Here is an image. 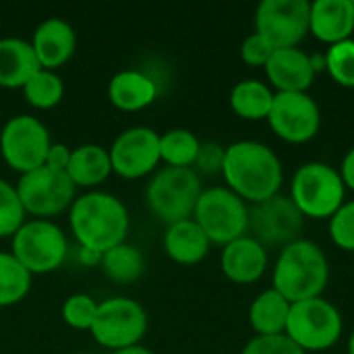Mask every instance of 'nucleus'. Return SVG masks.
<instances>
[{
  "mask_svg": "<svg viewBox=\"0 0 354 354\" xmlns=\"http://www.w3.org/2000/svg\"><path fill=\"white\" fill-rule=\"evenodd\" d=\"M79 261L85 266V268H95V266H100V261H102V253H97V251H93V249H87V247H79Z\"/></svg>",
  "mask_w": 354,
  "mask_h": 354,
  "instance_id": "39",
  "label": "nucleus"
},
{
  "mask_svg": "<svg viewBox=\"0 0 354 354\" xmlns=\"http://www.w3.org/2000/svg\"><path fill=\"white\" fill-rule=\"evenodd\" d=\"M27 104L35 110H52L64 97V81L56 71L39 68L21 89Z\"/></svg>",
  "mask_w": 354,
  "mask_h": 354,
  "instance_id": "29",
  "label": "nucleus"
},
{
  "mask_svg": "<svg viewBox=\"0 0 354 354\" xmlns=\"http://www.w3.org/2000/svg\"><path fill=\"white\" fill-rule=\"evenodd\" d=\"M39 68L29 39L12 35L0 37V87L23 89Z\"/></svg>",
  "mask_w": 354,
  "mask_h": 354,
  "instance_id": "21",
  "label": "nucleus"
},
{
  "mask_svg": "<svg viewBox=\"0 0 354 354\" xmlns=\"http://www.w3.org/2000/svg\"><path fill=\"white\" fill-rule=\"evenodd\" d=\"M274 95L276 91L268 83L259 79H245L232 87L230 108L245 120H268L274 106Z\"/></svg>",
  "mask_w": 354,
  "mask_h": 354,
  "instance_id": "25",
  "label": "nucleus"
},
{
  "mask_svg": "<svg viewBox=\"0 0 354 354\" xmlns=\"http://www.w3.org/2000/svg\"><path fill=\"white\" fill-rule=\"evenodd\" d=\"M342 313L330 301L317 297L290 305L286 336L305 353L332 348L342 336Z\"/></svg>",
  "mask_w": 354,
  "mask_h": 354,
  "instance_id": "9",
  "label": "nucleus"
},
{
  "mask_svg": "<svg viewBox=\"0 0 354 354\" xmlns=\"http://www.w3.org/2000/svg\"><path fill=\"white\" fill-rule=\"evenodd\" d=\"M220 266L224 276L241 286L255 284L268 270V249L251 234L222 247Z\"/></svg>",
  "mask_w": 354,
  "mask_h": 354,
  "instance_id": "18",
  "label": "nucleus"
},
{
  "mask_svg": "<svg viewBox=\"0 0 354 354\" xmlns=\"http://www.w3.org/2000/svg\"><path fill=\"white\" fill-rule=\"evenodd\" d=\"M15 187L25 214L39 220H52L54 216L68 212L77 197V187L68 174L48 166H39L21 174Z\"/></svg>",
  "mask_w": 354,
  "mask_h": 354,
  "instance_id": "11",
  "label": "nucleus"
},
{
  "mask_svg": "<svg viewBox=\"0 0 354 354\" xmlns=\"http://www.w3.org/2000/svg\"><path fill=\"white\" fill-rule=\"evenodd\" d=\"M66 174L77 189L95 191L112 174L108 147L97 143H83L73 147Z\"/></svg>",
  "mask_w": 354,
  "mask_h": 354,
  "instance_id": "23",
  "label": "nucleus"
},
{
  "mask_svg": "<svg viewBox=\"0 0 354 354\" xmlns=\"http://www.w3.org/2000/svg\"><path fill=\"white\" fill-rule=\"evenodd\" d=\"M68 228L79 247L106 253L127 243L131 216L120 197L108 191H85L68 207Z\"/></svg>",
  "mask_w": 354,
  "mask_h": 354,
  "instance_id": "1",
  "label": "nucleus"
},
{
  "mask_svg": "<svg viewBox=\"0 0 354 354\" xmlns=\"http://www.w3.org/2000/svg\"><path fill=\"white\" fill-rule=\"evenodd\" d=\"M25 220L27 214L19 199L17 187L0 178V239H12Z\"/></svg>",
  "mask_w": 354,
  "mask_h": 354,
  "instance_id": "30",
  "label": "nucleus"
},
{
  "mask_svg": "<svg viewBox=\"0 0 354 354\" xmlns=\"http://www.w3.org/2000/svg\"><path fill=\"white\" fill-rule=\"evenodd\" d=\"M348 354H354V332L351 334V338H348Z\"/></svg>",
  "mask_w": 354,
  "mask_h": 354,
  "instance_id": "41",
  "label": "nucleus"
},
{
  "mask_svg": "<svg viewBox=\"0 0 354 354\" xmlns=\"http://www.w3.org/2000/svg\"><path fill=\"white\" fill-rule=\"evenodd\" d=\"M309 33L319 41L334 46L351 39L354 33L353 0H315L311 2Z\"/></svg>",
  "mask_w": 354,
  "mask_h": 354,
  "instance_id": "20",
  "label": "nucleus"
},
{
  "mask_svg": "<svg viewBox=\"0 0 354 354\" xmlns=\"http://www.w3.org/2000/svg\"><path fill=\"white\" fill-rule=\"evenodd\" d=\"M68 249L66 232L52 220H25L10 239V253L31 276L56 272L66 261Z\"/></svg>",
  "mask_w": 354,
  "mask_h": 354,
  "instance_id": "6",
  "label": "nucleus"
},
{
  "mask_svg": "<svg viewBox=\"0 0 354 354\" xmlns=\"http://www.w3.org/2000/svg\"><path fill=\"white\" fill-rule=\"evenodd\" d=\"M268 75V85L276 89V93H299L307 91L313 85L315 68L311 62V54L297 48H280L274 50L268 64L263 66Z\"/></svg>",
  "mask_w": 354,
  "mask_h": 354,
  "instance_id": "16",
  "label": "nucleus"
},
{
  "mask_svg": "<svg viewBox=\"0 0 354 354\" xmlns=\"http://www.w3.org/2000/svg\"><path fill=\"white\" fill-rule=\"evenodd\" d=\"M106 93L116 110L139 112L158 100L160 89L149 73L141 68H122L110 77Z\"/></svg>",
  "mask_w": 354,
  "mask_h": 354,
  "instance_id": "19",
  "label": "nucleus"
},
{
  "mask_svg": "<svg viewBox=\"0 0 354 354\" xmlns=\"http://www.w3.org/2000/svg\"><path fill=\"white\" fill-rule=\"evenodd\" d=\"M100 268L108 280L116 284H133L145 272V257L135 245L120 243L114 249L102 253Z\"/></svg>",
  "mask_w": 354,
  "mask_h": 354,
  "instance_id": "26",
  "label": "nucleus"
},
{
  "mask_svg": "<svg viewBox=\"0 0 354 354\" xmlns=\"http://www.w3.org/2000/svg\"><path fill=\"white\" fill-rule=\"evenodd\" d=\"M212 245H228L249 234V205L228 187L203 189L193 212Z\"/></svg>",
  "mask_w": 354,
  "mask_h": 354,
  "instance_id": "8",
  "label": "nucleus"
},
{
  "mask_svg": "<svg viewBox=\"0 0 354 354\" xmlns=\"http://www.w3.org/2000/svg\"><path fill=\"white\" fill-rule=\"evenodd\" d=\"M201 141L189 129H170L160 133V158L170 168H193Z\"/></svg>",
  "mask_w": 354,
  "mask_h": 354,
  "instance_id": "27",
  "label": "nucleus"
},
{
  "mask_svg": "<svg viewBox=\"0 0 354 354\" xmlns=\"http://www.w3.org/2000/svg\"><path fill=\"white\" fill-rule=\"evenodd\" d=\"M50 145L48 127L31 114L10 116L0 129V156L19 176L44 166Z\"/></svg>",
  "mask_w": 354,
  "mask_h": 354,
  "instance_id": "10",
  "label": "nucleus"
},
{
  "mask_svg": "<svg viewBox=\"0 0 354 354\" xmlns=\"http://www.w3.org/2000/svg\"><path fill=\"white\" fill-rule=\"evenodd\" d=\"M71 149L68 145L64 143H54L50 145L48 153H46V162L44 166L52 168V170H60V172H66V166H68V160H71Z\"/></svg>",
  "mask_w": 354,
  "mask_h": 354,
  "instance_id": "37",
  "label": "nucleus"
},
{
  "mask_svg": "<svg viewBox=\"0 0 354 354\" xmlns=\"http://www.w3.org/2000/svg\"><path fill=\"white\" fill-rule=\"evenodd\" d=\"M149 328L145 307L129 297H110L97 303L95 322L89 330L91 338L110 353L141 344Z\"/></svg>",
  "mask_w": 354,
  "mask_h": 354,
  "instance_id": "7",
  "label": "nucleus"
},
{
  "mask_svg": "<svg viewBox=\"0 0 354 354\" xmlns=\"http://www.w3.org/2000/svg\"><path fill=\"white\" fill-rule=\"evenodd\" d=\"M272 54H274V48L259 33L247 35L241 44V58L249 66H266Z\"/></svg>",
  "mask_w": 354,
  "mask_h": 354,
  "instance_id": "35",
  "label": "nucleus"
},
{
  "mask_svg": "<svg viewBox=\"0 0 354 354\" xmlns=\"http://www.w3.org/2000/svg\"><path fill=\"white\" fill-rule=\"evenodd\" d=\"M268 122L286 143H307L322 129L319 104L307 93H276Z\"/></svg>",
  "mask_w": 354,
  "mask_h": 354,
  "instance_id": "15",
  "label": "nucleus"
},
{
  "mask_svg": "<svg viewBox=\"0 0 354 354\" xmlns=\"http://www.w3.org/2000/svg\"><path fill=\"white\" fill-rule=\"evenodd\" d=\"M290 199L305 218L330 220L346 201V185L338 168L326 162H307L292 176Z\"/></svg>",
  "mask_w": 354,
  "mask_h": 354,
  "instance_id": "4",
  "label": "nucleus"
},
{
  "mask_svg": "<svg viewBox=\"0 0 354 354\" xmlns=\"http://www.w3.org/2000/svg\"><path fill=\"white\" fill-rule=\"evenodd\" d=\"M311 2L263 0L255 10V33L266 37L274 50L297 48L309 33Z\"/></svg>",
  "mask_w": 354,
  "mask_h": 354,
  "instance_id": "12",
  "label": "nucleus"
},
{
  "mask_svg": "<svg viewBox=\"0 0 354 354\" xmlns=\"http://www.w3.org/2000/svg\"><path fill=\"white\" fill-rule=\"evenodd\" d=\"M112 172L120 178H143L151 174L160 158V133L151 127H131L118 133L108 147Z\"/></svg>",
  "mask_w": 354,
  "mask_h": 354,
  "instance_id": "14",
  "label": "nucleus"
},
{
  "mask_svg": "<svg viewBox=\"0 0 354 354\" xmlns=\"http://www.w3.org/2000/svg\"><path fill=\"white\" fill-rule=\"evenodd\" d=\"M330 236L336 247L354 251V199L344 201V205L330 218Z\"/></svg>",
  "mask_w": 354,
  "mask_h": 354,
  "instance_id": "33",
  "label": "nucleus"
},
{
  "mask_svg": "<svg viewBox=\"0 0 354 354\" xmlns=\"http://www.w3.org/2000/svg\"><path fill=\"white\" fill-rule=\"evenodd\" d=\"M222 176L232 193L253 205L278 195L284 183V170L274 149L249 139L226 147Z\"/></svg>",
  "mask_w": 354,
  "mask_h": 354,
  "instance_id": "2",
  "label": "nucleus"
},
{
  "mask_svg": "<svg viewBox=\"0 0 354 354\" xmlns=\"http://www.w3.org/2000/svg\"><path fill=\"white\" fill-rule=\"evenodd\" d=\"M95 313H97V301L85 292H75L71 297H66V301L62 303L60 315L62 322L79 332H89L93 322H95Z\"/></svg>",
  "mask_w": 354,
  "mask_h": 354,
  "instance_id": "32",
  "label": "nucleus"
},
{
  "mask_svg": "<svg viewBox=\"0 0 354 354\" xmlns=\"http://www.w3.org/2000/svg\"><path fill=\"white\" fill-rule=\"evenodd\" d=\"M290 303L274 288L263 290L249 307V324L257 336H278L286 332Z\"/></svg>",
  "mask_w": 354,
  "mask_h": 354,
  "instance_id": "24",
  "label": "nucleus"
},
{
  "mask_svg": "<svg viewBox=\"0 0 354 354\" xmlns=\"http://www.w3.org/2000/svg\"><path fill=\"white\" fill-rule=\"evenodd\" d=\"M209 247H212L209 239L205 236V232L201 230V226L193 218L166 226L164 251L178 266L201 263L207 257Z\"/></svg>",
  "mask_w": 354,
  "mask_h": 354,
  "instance_id": "22",
  "label": "nucleus"
},
{
  "mask_svg": "<svg viewBox=\"0 0 354 354\" xmlns=\"http://www.w3.org/2000/svg\"><path fill=\"white\" fill-rule=\"evenodd\" d=\"M33 276L10 251H0V307L21 303L31 290Z\"/></svg>",
  "mask_w": 354,
  "mask_h": 354,
  "instance_id": "28",
  "label": "nucleus"
},
{
  "mask_svg": "<svg viewBox=\"0 0 354 354\" xmlns=\"http://www.w3.org/2000/svg\"><path fill=\"white\" fill-rule=\"evenodd\" d=\"M224 153H226V147H222L220 143H214V141L201 143L193 170L197 168V170L203 172V174H218V172L222 174Z\"/></svg>",
  "mask_w": 354,
  "mask_h": 354,
  "instance_id": "36",
  "label": "nucleus"
},
{
  "mask_svg": "<svg viewBox=\"0 0 354 354\" xmlns=\"http://www.w3.org/2000/svg\"><path fill=\"white\" fill-rule=\"evenodd\" d=\"M340 176L346 185V189L354 191V147H351L346 151V156L342 158V164H340Z\"/></svg>",
  "mask_w": 354,
  "mask_h": 354,
  "instance_id": "38",
  "label": "nucleus"
},
{
  "mask_svg": "<svg viewBox=\"0 0 354 354\" xmlns=\"http://www.w3.org/2000/svg\"><path fill=\"white\" fill-rule=\"evenodd\" d=\"M353 8H354V0H353Z\"/></svg>",
  "mask_w": 354,
  "mask_h": 354,
  "instance_id": "43",
  "label": "nucleus"
},
{
  "mask_svg": "<svg viewBox=\"0 0 354 354\" xmlns=\"http://www.w3.org/2000/svg\"><path fill=\"white\" fill-rule=\"evenodd\" d=\"M305 216L299 212L290 195H274L249 209V230L251 236L259 241L266 249L280 247L299 241Z\"/></svg>",
  "mask_w": 354,
  "mask_h": 354,
  "instance_id": "13",
  "label": "nucleus"
},
{
  "mask_svg": "<svg viewBox=\"0 0 354 354\" xmlns=\"http://www.w3.org/2000/svg\"><path fill=\"white\" fill-rule=\"evenodd\" d=\"M326 71L340 85L354 89V39H344L326 50Z\"/></svg>",
  "mask_w": 354,
  "mask_h": 354,
  "instance_id": "31",
  "label": "nucleus"
},
{
  "mask_svg": "<svg viewBox=\"0 0 354 354\" xmlns=\"http://www.w3.org/2000/svg\"><path fill=\"white\" fill-rule=\"evenodd\" d=\"M29 41L39 66L46 71H56L64 66L77 50V33L73 25L60 17H50L41 21Z\"/></svg>",
  "mask_w": 354,
  "mask_h": 354,
  "instance_id": "17",
  "label": "nucleus"
},
{
  "mask_svg": "<svg viewBox=\"0 0 354 354\" xmlns=\"http://www.w3.org/2000/svg\"><path fill=\"white\" fill-rule=\"evenodd\" d=\"M330 282V263L319 245L299 239L284 249L274 266V290L290 305L317 299Z\"/></svg>",
  "mask_w": 354,
  "mask_h": 354,
  "instance_id": "3",
  "label": "nucleus"
},
{
  "mask_svg": "<svg viewBox=\"0 0 354 354\" xmlns=\"http://www.w3.org/2000/svg\"><path fill=\"white\" fill-rule=\"evenodd\" d=\"M68 354H87V353H68Z\"/></svg>",
  "mask_w": 354,
  "mask_h": 354,
  "instance_id": "42",
  "label": "nucleus"
},
{
  "mask_svg": "<svg viewBox=\"0 0 354 354\" xmlns=\"http://www.w3.org/2000/svg\"><path fill=\"white\" fill-rule=\"evenodd\" d=\"M241 354H307L301 351L286 334L278 336H255L247 342Z\"/></svg>",
  "mask_w": 354,
  "mask_h": 354,
  "instance_id": "34",
  "label": "nucleus"
},
{
  "mask_svg": "<svg viewBox=\"0 0 354 354\" xmlns=\"http://www.w3.org/2000/svg\"><path fill=\"white\" fill-rule=\"evenodd\" d=\"M203 187L193 168H160L145 189L149 212L166 226L193 218Z\"/></svg>",
  "mask_w": 354,
  "mask_h": 354,
  "instance_id": "5",
  "label": "nucleus"
},
{
  "mask_svg": "<svg viewBox=\"0 0 354 354\" xmlns=\"http://www.w3.org/2000/svg\"><path fill=\"white\" fill-rule=\"evenodd\" d=\"M110 354H153L149 348H145V346H141V344H137V346H131V348H122V351H114V353Z\"/></svg>",
  "mask_w": 354,
  "mask_h": 354,
  "instance_id": "40",
  "label": "nucleus"
}]
</instances>
